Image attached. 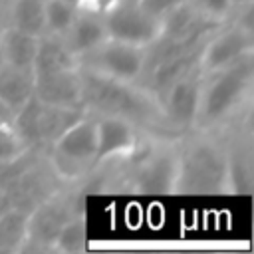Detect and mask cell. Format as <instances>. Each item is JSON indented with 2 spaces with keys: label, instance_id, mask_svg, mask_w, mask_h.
Masks as SVG:
<instances>
[{
  "label": "cell",
  "instance_id": "6da1fadb",
  "mask_svg": "<svg viewBox=\"0 0 254 254\" xmlns=\"http://www.w3.org/2000/svg\"><path fill=\"white\" fill-rule=\"evenodd\" d=\"M81 105L93 115H117L151 133L175 135L165 119L161 99L143 83L121 81L79 67Z\"/></svg>",
  "mask_w": 254,
  "mask_h": 254
},
{
  "label": "cell",
  "instance_id": "7a4b0ae2",
  "mask_svg": "<svg viewBox=\"0 0 254 254\" xmlns=\"http://www.w3.org/2000/svg\"><path fill=\"white\" fill-rule=\"evenodd\" d=\"M183 135L143 131L133 151L115 163V185L137 194H173Z\"/></svg>",
  "mask_w": 254,
  "mask_h": 254
},
{
  "label": "cell",
  "instance_id": "3957f363",
  "mask_svg": "<svg viewBox=\"0 0 254 254\" xmlns=\"http://www.w3.org/2000/svg\"><path fill=\"white\" fill-rule=\"evenodd\" d=\"M252 83L254 54L224 69L202 73L192 131H216L230 119H234L246 105H250Z\"/></svg>",
  "mask_w": 254,
  "mask_h": 254
},
{
  "label": "cell",
  "instance_id": "277c9868",
  "mask_svg": "<svg viewBox=\"0 0 254 254\" xmlns=\"http://www.w3.org/2000/svg\"><path fill=\"white\" fill-rule=\"evenodd\" d=\"M226 185L224 143L216 131H189L181 137L173 194H220Z\"/></svg>",
  "mask_w": 254,
  "mask_h": 254
},
{
  "label": "cell",
  "instance_id": "5b68a950",
  "mask_svg": "<svg viewBox=\"0 0 254 254\" xmlns=\"http://www.w3.org/2000/svg\"><path fill=\"white\" fill-rule=\"evenodd\" d=\"M95 149V115L87 111L48 147L46 157L62 183H77L83 177L91 175Z\"/></svg>",
  "mask_w": 254,
  "mask_h": 254
},
{
  "label": "cell",
  "instance_id": "8992f818",
  "mask_svg": "<svg viewBox=\"0 0 254 254\" xmlns=\"http://www.w3.org/2000/svg\"><path fill=\"white\" fill-rule=\"evenodd\" d=\"M77 67L95 71L111 79L141 83L147 73V48L107 38L93 50L79 56Z\"/></svg>",
  "mask_w": 254,
  "mask_h": 254
},
{
  "label": "cell",
  "instance_id": "52a82bcc",
  "mask_svg": "<svg viewBox=\"0 0 254 254\" xmlns=\"http://www.w3.org/2000/svg\"><path fill=\"white\" fill-rule=\"evenodd\" d=\"M77 214H83L77 196L62 189L52 196H48L46 200H42L40 204H36L28 212V240L22 252L30 248L54 252V242L62 226Z\"/></svg>",
  "mask_w": 254,
  "mask_h": 254
},
{
  "label": "cell",
  "instance_id": "ba28073f",
  "mask_svg": "<svg viewBox=\"0 0 254 254\" xmlns=\"http://www.w3.org/2000/svg\"><path fill=\"white\" fill-rule=\"evenodd\" d=\"M250 54H254V34H248L232 22H224L204 40L198 56V69L202 73H212Z\"/></svg>",
  "mask_w": 254,
  "mask_h": 254
},
{
  "label": "cell",
  "instance_id": "9c48e42d",
  "mask_svg": "<svg viewBox=\"0 0 254 254\" xmlns=\"http://www.w3.org/2000/svg\"><path fill=\"white\" fill-rule=\"evenodd\" d=\"M107 38L149 48L159 38V18L143 10L137 2L121 0L109 12L103 14Z\"/></svg>",
  "mask_w": 254,
  "mask_h": 254
},
{
  "label": "cell",
  "instance_id": "30bf717a",
  "mask_svg": "<svg viewBox=\"0 0 254 254\" xmlns=\"http://www.w3.org/2000/svg\"><path fill=\"white\" fill-rule=\"evenodd\" d=\"M200 85H202V71L196 65L187 75L171 83L159 95L167 125L175 135H185L192 131L198 97H200Z\"/></svg>",
  "mask_w": 254,
  "mask_h": 254
},
{
  "label": "cell",
  "instance_id": "8fae6325",
  "mask_svg": "<svg viewBox=\"0 0 254 254\" xmlns=\"http://www.w3.org/2000/svg\"><path fill=\"white\" fill-rule=\"evenodd\" d=\"M64 185L65 183H62V179L52 169L48 157L44 155L4 190L8 192L14 208L30 212L36 204H40L42 200H46L48 196L58 192Z\"/></svg>",
  "mask_w": 254,
  "mask_h": 254
},
{
  "label": "cell",
  "instance_id": "7c38bea8",
  "mask_svg": "<svg viewBox=\"0 0 254 254\" xmlns=\"http://www.w3.org/2000/svg\"><path fill=\"white\" fill-rule=\"evenodd\" d=\"M139 127L117 115H95V163L93 169L129 155L139 139Z\"/></svg>",
  "mask_w": 254,
  "mask_h": 254
},
{
  "label": "cell",
  "instance_id": "4fadbf2b",
  "mask_svg": "<svg viewBox=\"0 0 254 254\" xmlns=\"http://www.w3.org/2000/svg\"><path fill=\"white\" fill-rule=\"evenodd\" d=\"M34 95L44 105L83 107L81 105V75L79 67L34 73Z\"/></svg>",
  "mask_w": 254,
  "mask_h": 254
},
{
  "label": "cell",
  "instance_id": "5bb4252c",
  "mask_svg": "<svg viewBox=\"0 0 254 254\" xmlns=\"http://www.w3.org/2000/svg\"><path fill=\"white\" fill-rule=\"evenodd\" d=\"M250 129L238 131L228 143H224L226 157V185L224 192L230 194H250L254 185L252 175V145Z\"/></svg>",
  "mask_w": 254,
  "mask_h": 254
},
{
  "label": "cell",
  "instance_id": "9a60e30c",
  "mask_svg": "<svg viewBox=\"0 0 254 254\" xmlns=\"http://www.w3.org/2000/svg\"><path fill=\"white\" fill-rule=\"evenodd\" d=\"M220 24L206 20L196 8L194 0H181L159 18V38L181 42V40L192 38L198 32H204Z\"/></svg>",
  "mask_w": 254,
  "mask_h": 254
},
{
  "label": "cell",
  "instance_id": "2e32d148",
  "mask_svg": "<svg viewBox=\"0 0 254 254\" xmlns=\"http://www.w3.org/2000/svg\"><path fill=\"white\" fill-rule=\"evenodd\" d=\"M69 52L79 58L85 52L99 46L103 40H107V30L103 24V16L87 10H79L69 30L62 36Z\"/></svg>",
  "mask_w": 254,
  "mask_h": 254
},
{
  "label": "cell",
  "instance_id": "e0dca14e",
  "mask_svg": "<svg viewBox=\"0 0 254 254\" xmlns=\"http://www.w3.org/2000/svg\"><path fill=\"white\" fill-rule=\"evenodd\" d=\"M200 48H194L190 52H185V54H177V56H171L167 60H161L159 64H155L147 75H145V83L157 97L171 85L175 83L179 77L187 75L190 69H194L198 65V56H200Z\"/></svg>",
  "mask_w": 254,
  "mask_h": 254
},
{
  "label": "cell",
  "instance_id": "ac0fdd59",
  "mask_svg": "<svg viewBox=\"0 0 254 254\" xmlns=\"http://www.w3.org/2000/svg\"><path fill=\"white\" fill-rule=\"evenodd\" d=\"M87 113L85 107H58V105H40L38 111V145L48 151V147L75 121H79Z\"/></svg>",
  "mask_w": 254,
  "mask_h": 254
},
{
  "label": "cell",
  "instance_id": "d6986e66",
  "mask_svg": "<svg viewBox=\"0 0 254 254\" xmlns=\"http://www.w3.org/2000/svg\"><path fill=\"white\" fill-rule=\"evenodd\" d=\"M38 38L14 26H6L0 36V56L2 62L20 69H32L38 50Z\"/></svg>",
  "mask_w": 254,
  "mask_h": 254
},
{
  "label": "cell",
  "instance_id": "ffe728a7",
  "mask_svg": "<svg viewBox=\"0 0 254 254\" xmlns=\"http://www.w3.org/2000/svg\"><path fill=\"white\" fill-rule=\"evenodd\" d=\"M77 67V58L69 52L62 36L54 34H42L38 38V50L34 58V73H48V71H60V69H71Z\"/></svg>",
  "mask_w": 254,
  "mask_h": 254
},
{
  "label": "cell",
  "instance_id": "44dd1931",
  "mask_svg": "<svg viewBox=\"0 0 254 254\" xmlns=\"http://www.w3.org/2000/svg\"><path fill=\"white\" fill-rule=\"evenodd\" d=\"M34 95V71L8 64L0 65V99L16 113Z\"/></svg>",
  "mask_w": 254,
  "mask_h": 254
},
{
  "label": "cell",
  "instance_id": "7402d4cb",
  "mask_svg": "<svg viewBox=\"0 0 254 254\" xmlns=\"http://www.w3.org/2000/svg\"><path fill=\"white\" fill-rule=\"evenodd\" d=\"M44 6H46V0H10V6L6 10L8 26H14L34 36H42Z\"/></svg>",
  "mask_w": 254,
  "mask_h": 254
},
{
  "label": "cell",
  "instance_id": "603a6c76",
  "mask_svg": "<svg viewBox=\"0 0 254 254\" xmlns=\"http://www.w3.org/2000/svg\"><path fill=\"white\" fill-rule=\"evenodd\" d=\"M28 240V212L10 208L0 216V252H22Z\"/></svg>",
  "mask_w": 254,
  "mask_h": 254
},
{
  "label": "cell",
  "instance_id": "cb8c5ba5",
  "mask_svg": "<svg viewBox=\"0 0 254 254\" xmlns=\"http://www.w3.org/2000/svg\"><path fill=\"white\" fill-rule=\"evenodd\" d=\"M79 6L75 0H46L44 6V34L64 36L73 24Z\"/></svg>",
  "mask_w": 254,
  "mask_h": 254
},
{
  "label": "cell",
  "instance_id": "d4e9b609",
  "mask_svg": "<svg viewBox=\"0 0 254 254\" xmlns=\"http://www.w3.org/2000/svg\"><path fill=\"white\" fill-rule=\"evenodd\" d=\"M85 240H87L85 218H83V214H77L62 226V230L54 242V252H67V254L79 252L85 248Z\"/></svg>",
  "mask_w": 254,
  "mask_h": 254
},
{
  "label": "cell",
  "instance_id": "484cf974",
  "mask_svg": "<svg viewBox=\"0 0 254 254\" xmlns=\"http://www.w3.org/2000/svg\"><path fill=\"white\" fill-rule=\"evenodd\" d=\"M44 155H46V151L36 149V147H28L20 155H16L12 159H6V161H0V190L10 187L24 171H28Z\"/></svg>",
  "mask_w": 254,
  "mask_h": 254
},
{
  "label": "cell",
  "instance_id": "4316f807",
  "mask_svg": "<svg viewBox=\"0 0 254 254\" xmlns=\"http://www.w3.org/2000/svg\"><path fill=\"white\" fill-rule=\"evenodd\" d=\"M24 149H28V145L22 141V137L16 133L12 123L0 125V161L12 159L16 155H20Z\"/></svg>",
  "mask_w": 254,
  "mask_h": 254
},
{
  "label": "cell",
  "instance_id": "83f0119b",
  "mask_svg": "<svg viewBox=\"0 0 254 254\" xmlns=\"http://www.w3.org/2000/svg\"><path fill=\"white\" fill-rule=\"evenodd\" d=\"M194 4L206 20L216 22V24H224L230 18L234 0H194Z\"/></svg>",
  "mask_w": 254,
  "mask_h": 254
},
{
  "label": "cell",
  "instance_id": "f1b7e54d",
  "mask_svg": "<svg viewBox=\"0 0 254 254\" xmlns=\"http://www.w3.org/2000/svg\"><path fill=\"white\" fill-rule=\"evenodd\" d=\"M121 0H75V4L79 6V10H87V12H95V14H105L109 12L113 6H117Z\"/></svg>",
  "mask_w": 254,
  "mask_h": 254
},
{
  "label": "cell",
  "instance_id": "f546056e",
  "mask_svg": "<svg viewBox=\"0 0 254 254\" xmlns=\"http://www.w3.org/2000/svg\"><path fill=\"white\" fill-rule=\"evenodd\" d=\"M177 2H181V0H137V4L143 8V10H147L149 14H153V16H157V18H161L171 6H175Z\"/></svg>",
  "mask_w": 254,
  "mask_h": 254
},
{
  "label": "cell",
  "instance_id": "4dcf8cb0",
  "mask_svg": "<svg viewBox=\"0 0 254 254\" xmlns=\"http://www.w3.org/2000/svg\"><path fill=\"white\" fill-rule=\"evenodd\" d=\"M14 119V111L0 99V125H6V123H12Z\"/></svg>",
  "mask_w": 254,
  "mask_h": 254
},
{
  "label": "cell",
  "instance_id": "1f68e13d",
  "mask_svg": "<svg viewBox=\"0 0 254 254\" xmlns=\"http://www.w3.org/2000/svg\"><path fill=\"white\" fill-rule=\"evenodd\" d=\"M10 208H12V202H10L8 192H6V190H0V216H2L4 212H8Z\"/></svg>",
  "mask_w": 254,
  "mask_h": 254
},
{
  "label": "cell",
  "instance_id": "d6a6232c",
  "mask_svg": "<svg viewBox=\"0 0 254 254\" xmlns=\"http://www.w3.org/2000/svg\"><path fill=\"white\" fill-rule=\"evenodd\" d=\"M8 26V20H6V12H0V36L4 32V28Z\"/></svg>",
  "mask_w": 254,
  "mask_h": 254
},
{
  "label": "cell",
  "instance_id": "836d02e7",
  "mask_svg": "<svg viewBox=\"0 0 254 254\" xmlns=\"http://www.w3.org/2000/svg\"><path fill=\"white\" fill-rule=\"evenodd\" d=\"M10 6V0H0V12H6Z\"/></svg>",
  "mask_w": 254,
  "mask_h": 254
},
{
  "label": "cell",
  "instance_id": "e575fe53",
  "mask_svg": "<svg viewBox=\"0 0 254 254\" xmlns=\"http://www.w3.org/2000/svg\"><path fill=\"white\" fill-rule=\"evenodd\" d=\"M246 2H254V0H234V6H240V4H246Z\"/></svg>",
  "mask_w": 254,
  "mask_h": 254
},
{
  "label": "cell",
  "instance_id": "d590c367",
  "mask_svg": "<svg viewBox=\"0 0 254 254\" xmlns=\"http://www.w3.org/2000/svg\"><path fill=\"white\" fill-rule=\"evenodd\" d=\"M2 64H4V62H2V56H0V65H2Z\"/></svg>",
  "mask_w": 254,
  "mask_h": 254
},
{
  "label": "cell",
  "instance_id": "8d00e7d4",
  "mask_svg": "<svg viewBox=\"0 0 254 254\" xmlns=\"http://www.w3.org/2000/svg\"><path fill=\"white\" fill-rule=\"evenodd\" d=\"M127 2H137V0H127Z\"/></svg>",
  "mask_w": 254,
  "mask_h": 254
}]
</instances>
